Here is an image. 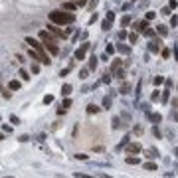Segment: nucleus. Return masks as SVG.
I'll return each mask as SVG.
<instances>
[{
    "instance_id": "obj_1",
    "label": "nucleus",
    "mask_w": 178,
    "mask_h": 178,
    "mask_svg": "<svg viewBox=\"0 0 178 178\" xmlns=\"http://www.w3.org/2000/svg\"><path fill=\"white\" fill-rule=\"evenodd\" d=\"M50 22L57 24V26H71L75 22V14H71L67 10H54V12H50Z\"/></svg>"
},
{
    "instance_id": "obj_2",
    "label": "nucleus",
    "mask_w": 178,
    "mask_h": 178,
    "mask_svg": "<svg viewBox=\"0 0 178 178\" xmlns=\"http://www.w3.org/2000/svg\"><path fill=\"white\" fill-rule=\"evenodd\" d=\"M26 44H28L32 50H36L38 54H42V56H46V48H44V44L40 42V40H36V38H26Z\"/></svg>"
},
{
    "instance_id": "obj_3",
    "label": "nucleus",
    "mask_w": 178,
    "mask_h": 178,
    "mask_svg": "<svg viewBox=\"0 0 178 178\" xmlns=\"http://www.w3.org/2000/svg\"><path fill=\"white\" fill-rule=\"evenodd\" d=\"M48 30H50V32H52L54 36H57V38H60V40H61V38H63V40H66V38H67V34L63 32V30H61L60 26H57V24H54V22H50V24H48Z\"/></svg>"
},
{
    "instance_id": "obj_4",
    "label": "nucleus",
    "mask_w": 178,
    "mask_h": 178,
    "mask_svg": "<svg viewBox=\"0 0 178 178\" xmlns=\"http://www.w3.org/2000/svg\"><path fill=\"white\" fill-rule=\"evenodd\" d=\"M87 50H89V44L85 42V44H81L77 50H75V60H85V54H87Z\"/></svg>"
},
{
    "instance_id": "obj_5",
    "label": "nucleus",
    "mask_w": 178,
    "mask_h": 178,
    "mask_svg": "<svg viewBox=\"0 0 178 178\" xmlns=\"http://www.w3.org/2000/svg\"><path fill=\"white\" fill-rule=\"evenodd\" d=\"M75 8H77V2H75V0H61V10L73 12Z\"/></svg>"
},
{
    "instance_id": "obj_6",
    "label": "nucleus",
    "mask_w": 178,
    "mask_h": 178,
    "mask_svg": "<svg viewBox=\"0 0 178 178\" xmlns=\"http://www.w3.org/2000/svg\"><path fill=\"white\" fill-rule=\"evenodd\" d=\"M149 50H150V52H155V54H158L160 50H162V40H158V38H156V40H152V42H150V46H149Z\"/></svg>"
},
{
    "instance_id": "obj_7",
    "label": "nucleus",
    "mask_w": 178,
    "mask_h": 178,
    "mask_svg": "<svg viewBox=\"0 0 178 178\" xmlns=\"http://www.w3.org/2000/svg\"><path fill=\"white\" fill-rule=\"evenodd\" d=\"M127 152H129V155H137V152H141V145H139V143H131V145L127 143Z\"/></svg>"
},
{
    "instance_id": "obj_8",
    "label": "nucleus",
    "mask_w": 178,
    "mask_h": 178,
    "mask_svg": "<svg viewBox=\"0 0 178 178\" xmlns=\"http://www.w3.org/2000/svg\"><path fill=\"white\" fill-rule=\"evenodd\" d=\"M20 87H22V83H20L18 79H12V81L8 83V89H10V91H20Z\"/></svg>"
},
{
    "instance_id": "obj_9",
    "label": "nucleus",
    "mask_w": 178,
    "mask_h": 178,
    "mask_svg": "<svg viewBox=\"0 0 178 178\" xmlns=\"http://www.w3.org/2000/svg\"><path fill=\"white\" fill-rule=\"evenodd\" d=\"M61 95H63V97H69V95H71V85L69 83L61 85Z\"/></svg>"
},
{
    "instance_id": "obj_10",
    "label": "nucleus",
    "mask_w": 178,
    "mask_h": 178,
    "mask_svg": "<svg viewBox=\"0 0 178 178\" xmlns=\"http://www.w3.org/2000/svg\"><path fill=\"white\" fill-rule=\"evenodd\" d=\"M156 32L160 34V36H168V28H166V26H164V24H158V26H156Z\"/></svg>"
},
{
    "instance_id": "obj_11",
    "label": "nucleus",
    "mask_w": 178,
    "mask_h": 178,
    "mask_svg": "<svg viewBox=\"0 0 178 178\" xmlns=\"http://www.w3.org/2000/svg\"><path fill=\"white\" fill-rule=\"evenodd\" d=\"M111 20H107V18H105L103 20V22H101V30H103V32H109V30H111Z\"/></svg>"
},
{
    "instance_id": "obj_12",
    "label": "nucleus",
    "mask_w": 178,
    "mask_h": 178,
    "mask_svg": "<svg viewBox=\"0 0 178 178\" xmlns=\"http://www.w3.org/2000/svg\"><path fill=\"white\" fill-rule=\"evenodd\" d=\"M145 170H149V172H155V170H158V166H156L155 162H145Z\"/></svg>"
},
{
    "instance_id": "obj_13",
    "label": "nucleus",
    "mask_w": 178,
    "mask_h": 178,
    "mask_svg": "<svg viewBox=\"0 0 178 178\" xmlns=\"http://www.w3.org/2000/svg\"><path fill=\"white\" fill-rule=\"evenodd\" d=\"M97 63H99V61H97V57H95V56H91V57H89V69H95V67H97Z\"/></svg>"
},
{
    "instance_id": "obj_14",
    "label": "nucleus",
    "mask_w": 178,
    "mask_h": 178,
    "mask_svg": "<svg viewBox=\"0 0 178 178\" xmlns=\"http://www.w3.org/2000/svg\"><path fill=\"white\" fill-rule=\"evenodd\" d=\"M143 34H145L146 38H155V34H156V30H152V28H145L143 30Z\"/></svg>"
},
{
    "instance_id": "obj_15",
    "label": "nucleus",
    "mask_w": 178,
    "mask_h": 178,
    "mask_svg": "<svg viewBox=\"0 0 178 178\" xmlns=\"http://www.w3.org/2000/svg\"><path fill=\"white\" fill-rule=\"evenodd\" d=\"M139 162H141L139 156H127V164H139Z\"/></svg>"
},
{
    "instance_id": "obj_16",
    "label": "nucleus",
    "mask_w": 178,
    "mask_h": 178,
    "mask_svg": "<svg viewBox=\"0 0 178 178\" xmlns=\"http://www.w3.org/2000/svg\"><path fill=\"white\" fill-rule=\"evenodd\" d=\"M87 113H89V115H93V113H99V107H97V105H93V103L87 105Z\"/></svg>"
},
{
    "instance_id": "obj_17",
    "label": "nucleus",
    "mask_w": 178,
    "mask_h": 178,
    "mask_svg": "<svg viewBox=\"0 0 178 178\" xmlns=\"http://www.w3.org/2000/svg\"><path fill=\"white\" fill-rule=\"evenodd\" d=\"M121 66H123V61H121V60H115V61H113V63H111V71L119 69V67H121Z\"/></svg>"
},
{
    "instance_id": "obj_18",
    "label": "nucleus",
    "mask_w": 178,
    "mask_h": 178,
    "mask_svg": "<svg viewBox=\"0 0 178 178\" xmlns=\"http://www.w3.org/2000/svg\"><path fill=\"white\" fill-rule=\"evenodd\" d=\"M18 75L22 77V81H28V79H30V75H28V71H26V69H20Z\"/></svg>"
},
{
    "instance_id": "obj_19",
    "label": "nucleus",
    "mask_w": 178,
    "mask_h": 178,
    "mask_svg": "<svg viewBox=\"0 0 178 178\" xmlns=\"http://www.w3.org/2000/svg\"><path fill=\"white\" fill-rule=\"evenodd\" d=\"M103 109H111V97H103Z\"/></svg>"
},
{
    "instance_id": "obj_20",
    "label": "nucleus",
    "mask_w": 178,
    "mask_h": 178,
    "mask_svg": "<svg viewBox=\"0 0 178 178\" xmlns=\"http://www.w3.org/2000/svg\"><path fill=\"white\" fill-rule=\"evenodd\" d=\"M117 50H119V54H129V48H127L125 44H119V46H117Z\"/></svg>"
},
{
    "instance_id": "obj_21",
    "label": "nucleus",
    "mask_w": 178,
    "mask_h": 178,
    "mask_svg": "<svg viewBox=\"0 0 178 178\" xmlns=\"http://www.w3.org/2000/svg\"><path fill=\"white\" fill-rule=\"evenodd\" d=\"M61 107H63V109L67 111V109L71 107V99H69V97H66V99H63V103H61Z\"/></svg>"
},
{
    "instance_id": "obj_22",
    "label": "nucleus",
    "mask_w": 178,
    "mask_h": 178,
    "mask_svg": "<svg viewBox=\"0 0 178 178\" xmlns=\"http://www.w3.org/2000/svg\"><path fill=\"white\" fill-rule=\"evenodd\" d=\"M129 24H131V16H123V20H121V26H129Z\"/></svg>"
},
{
    "instance_id": "obj_23",
    "label": "nucleus",
    "mask_w": 178,
    "mask_h": 178,
    "mask_svg": "<svg viewBox=\"0 0 178 178\" xmlns=\"http://www.w3.org/2000/svg\"><path fill=\"white\" fill-rule=\"evenodd\" d=\"M149 119H150V121H155V123H160V121H162V117H160V115H156V113H155V115H149Z\"/></svg>"
},
{
    "instance_id": "obj_24",
    "label": "nucleus",
    "mask_w": 178,
    "mask_h": 178,
    "mask_svg": "<svg viewBox=\"0 0 178 178\" xmlns=\"http://www.w3.org/2000/svg\"><path fill=\"white\" fill-rule=\"evenodd\" d=\"M156 156H158V155H156V150H155V149H150L149 152H146V158H156Z\"/></svg>"
},
{
    "instance_id": "obj_25",
    "label": "nucleus",
    "mask_w": 178,
    "mask_h": 178,
    "mask_svg": "<svg viewBox=\"0 0 178 178\" xmlns=\"http://www.w3.org/2000/svg\"><path fill=\"white\" fill-rule=\"evenodd\" d=\"M160 56H162L164 60H168V57H170V50H166V48H164V50H160Z\"/></svg>"
},
{
    "instance_id": "obj_26",
    "label": "nucleus",
    "mask_w": 178,
    "mask_h": 178,
    "mask_svg": "<svg viewBox=\"0 0 178 178\" xmlns=\"http://www.w3.org/2000/svg\"><path fill=\"white\" fill-rule=\"evenodd\" d=\"M129 91H131V85H129V83H127V85H123V87H121V95H127Z\"/></svg>"
},
{
    "instance_id": "obj_27",
    "label": "nucleus",
    "mask_w": 178,
    "mask_h": 178,
    "mask_svg": "<svg viewBox=\"0 0 178 178\" xmlns=\"http://www.w3.org/2000/svg\"><path fill=\"white\" fill-rule=\"evenodd\" d=\"M115 71H117V73H115L117 79H125V71H123V69H115Z\"/></svg>"
},
{
    "instance_id": "obj_28",
    "label": "nucleus",
    "mask_w": 178,
    "mask_h": 178,
    "mask_svg": "<svg viewBox=\"0 0 178 178\" xmlns=\"http://www.w3.org/2000/svg\"><path fill=\"white\" fill-rule=\"evenodd\" d=\"M164 83V77H162V75H156V77H155V85H162Z\"/></svg>"
},
{
    "instance_id": "obj_29",
    "label": "nucleus",
    "mask_w": 178,
    "mask_h": 178,
    "mask_svg": "<svg viewBox=\"0 0 178 178\" xmlns=\"http://www.w3.org/2000/svg\"><path fill=\"white\" fill-rule=\"evenodd\" d=\"M40 71V66L36 63V60H32V73H38Z\"/></svg>"
},
{
    "instance_id": "obj_30",
    "label": "nucleus",
    "mask_w": 178,
    "mask_h": 178,
    "mask_svg": "<svg viewBox=\"0 0 178 178\" xmlns=\"http://www.w3.org/2000/svg\"><path fill=\"white\" fill-rule=\"evenodd\" d=\"M2 95H4V99H10L12 97V91L10 89H2Z\"/></svg>"
},
{
    "instance_id": "obj_31",
    "label": "nucleus",
    "mask_w": 178,
    "mask_h": 178,
    "mask_svg": "<svg viewBox=\"0 0 178 178\" xmlns=\"http://www.w3.org/2000/svg\"><path fill=\"white\" fill-rule=\"evenodd\" d=\"M87 73H89V67H87V69H81V71H79V77H81V79H87Z\"/></svg>"
},
{
    "instance_id": "obj_32",
    "label": "nucleus",
    "mask_w": 178,
    "mask_h": 178,
    "mask_svg": "<svg viewBox=\"0 0 178 178\" xmlns=\"http://www.w3.org/2000/svg\"><path fill=\"white\" fill-rule=\"evenodd\" d=\"M10 123H12V125H20V117L12 115V117H10Z\"/></svg>"
},
{
    "instance_id": "obj_33",
    "label": "nucleus",
    "mask_w": 178,
    "mask_h": 178,
    "mask_svg": "<svg viewBox=\"0 0 178 178\" xmlns=\"http://www.w3.org/2000/svg\"><path fill=\"white\" fill-rule=\"evenodd\" d=\"M69 71H71V66H69V67H66V69H61V71H60V75H61V77H66Z\"/></svg>"
},
{
    "instance_id": "obj_34",
    "label": "nucleus",
    "mask_w": 178,
    "mask_h": 178,
    "mask_svg": "<svg viewBox=\"0 0 178 178\" xmlns=\"http://www.w3.org/2000/svg\"><path fill=\"white\" fill-rule=\"evenodd\" d=\"M160 14H164V16H168V14H170V6H164V8L160 10Z\"/></svg>"
},
{
    "instance_id": "obj_35",
    "label": "nucleus",
    "mask_w": 178,
    "mask_h": 178,
    "mask_svg": "<svg viewBox=\"0 0 178 178\" xmlns=\"http://www.w3.org/2000/svg\"><path fill=\"white\" fill-rule=\"evenodd\" d=\"M168 97H170V91H168V89H166V91H164V93H162V101H164V103L168 101Z\"/></svg>"
},
{
    "instance_id": "obj_36",
    "label": "nucleus",
    "mask_w": 178,
    "mask_h": 178,
    "mask_svg": "<svg viewBox=\"0 0 178 178\" xmlns=\"http://www.w3.org/2000/svg\"><path fill=\"white\" fill-rule=\"evenodd\" d=\"M52 101H54V95H46V97H44V103H52Z\"/></svg>"
},
{
    "instance_id": "obj_37",
    "label": "nucleus",
    "mask_w": 178,
    "mask_h": 178,
    "mask_svg": "<svg viewBox=\"0 0 178 178\" xmlns=\"http://www.w3.org/2000/svg\"><path fill=\"white\" fill-rule=\"evenodd\" d=\"M155 16H156L155 12H146V18L145 20H149V22H150V20H155Z\"/></svg>"
},
{
    "instance_id": "obj_38",
    "label": "nucleus",
    "mask_w": 178,
    "mask_h": 178,
    "mask_svg": "<svg viewBox=\"0 0 178 178\" xmlns=\"http://www.w3.org/2000/svg\"><path fill=\"white\" fill-rule=\"evenodd\" d=\"M107 54H109V56H113V54H115V46L109 44V46H107Z\"/></svg>"
},
{
    "instance_id": "obj_39",
    "label": "nucleus",
    "mask_w": 178,
    "mask_h": 178,
    "mask_svg": "<svg viewBox=\"0 0 178 178\" xmlns=\"http://www.w3.org/2000/svg\"><path fill=\"white\" fill-rule=\"evenodd\" d=\"M176 24H178V18H176V16H172V18H170V26H172V28H174Z\"/></svg>"
},
{
    "instance_id": "obj_40",
    "label": "nucleus",
    "mask_w": 178,
    "mask_h": 178,
    "mask_svg": "<svg viewBox=\"0 0 178 178\" xmlns=\"http://www.w3.org/2000/svg\"><path fill=\"white\" fill-rule=\"evenodd\" d=\"M75 158L77 160H87V155H75Z\"/></svg>"
},
{
    "instance_id": "obj_41",
    "label": "nucleus",
    "mask_w": 178,
    "mask_h": 178,
    "mask_svg": "<svg viewBox=\"0 0 178 178\" xmlns=\"http://www.w3.org/2000/svg\"><path fill=\"white\" fill-rule=\"evenodd\" d=\"M26 141H30L28 135H22V137H20V143H26Z\"/></svg>"
},
{
    "instance_id": "obj_42",
    "label": "nucleus",
    "mask_w": 178,
    "mask_h": 178,
    "mask_svg": "<svg viewBox=\"0 0 178 178\" xmlns=\"http://www.w3.org/2000/svg\"><path fill=\"white\" fill-rule=\"evenodd\" d=\"M2 131H4V133H10V131H12V127H10V125H4V127H2Z\"/></svg>"
},
{
    "instance_id": "obj_43",
    "label": "nucleus",
    "mask_w": 178,
    "mask_h": 178,
    "mask_svg": "<svg viewBox=\"0 0 178 178\" xmlns=\"http://www.w3.org/2000/svg\"><path fill=\"white\" fill-rule=\"evenodd\" d=\"M137 38H139V36H137V34H131V36H129V40H131V42L135 44V42H137Z\"/></svg>"
},
{
    "instance_id": "obj_44",
    "label": "nucleus",
    "mask_w": 178,
    "mask_h": 178,
    "mask_svg": "<svg viewBox=\"0 0 178 178\" xmlns=\"http://www.w3.org/2000/svg\"><path fill=\"white\" fill-rule=\"evenodd\" d=\"M152 133H155V137H158V139H160V131H158V127H155V129H152Z\"/></svg>"
},
{
    "instance_id": "obj_45",
    "label": "nucleus",
    "mask_w": 178,
    "mask_h": 178,
    "mask_svg": "<svg viewBox=\"0 0 178 178\" xmlns=\"http://www.w3.org/2000/svg\"><path fill=\"white\" fill-rule=\"evenodd\" d=\"M107 20H111V22H113V20H115V14H113V12H107Z\"/></svg>"
},
{
    "instance_id": "obj_46",
    "label": "nucleus",
    "mask_w": 178,
    "mask_h": 178,
    "mask_svg": "<svg viewBox=\"0 0 178 178\" xmlns=\"http://www.w3.org/2000/svg\"><path fill=\"white\" fill-rule=\"evenodd\" d=\"M168 6H170V8H176L178 2H176V0H170V4H168Z\"/></svg>"
},
{
    "instance_id": "obj_47",
    "label": "nucleus",
    "mask_w": 178,
    "mask_h": 178,
    "mask_svg": "<svg viewBox=\"0 0 178 178\" xmlns=\"http://www.w3.org/2000/svg\"><path fill=\"white\" fill-rule=\"evenodd\" d=\"M93 22H97V14H93L91 18H89V24H93Z\"/></svg>"
},
{
    "instance_id": "obj_48",
    "label": "nucleus",
    "mask_w": 178,
    "mask_h": 178,
    "mask_svg": "<svg viewBox=\"0 0 178 178\" xmlns=\"http://www.w3.org/2000/svg\"><path fill=\"white\" fill-rule=\"evenodd\" d=\"M158 95H160L158 91H155V93H152V97H150V99H152V101H156V99H158Z\"/></svg>"
},
{
    "instance_id": "obj_49",
    "label": "nucleus",
    "mask_w": 178,
    "mask_h": 178,
    "mask_svg": "<svg viewBox=\"0 0 178 178\" xmlns=\"http://www.w3.org/2000/svg\"><path fill=\"white\" fill-rule=\"evenodd\" d=\"M95 6H97V0H91V2H89V8H95Z\"/></svg>"
},
{
    "instance_id": "obj_50",
    "label": "nucleus",
    "mask_w": 178,
    "mask_h": 178,
    "mask_svg": "<svg viewBox=\"0 0 178 178\" xmlns=\"http://www.w3.org/2000/svg\"><path fill=\"white\" fill-rule=\"evenodd\" d=\"M174 155H176V156H178V149H174Z\"/></svg>"
},
{
    "instance_id": "obj_51",
    "label": "nucleus",
    "mask_w": 178,
    "mask_h": 178,
    "mask_svg": "<svg viewBox=\"0 0 178 178\" xmlns=\"http://www.w3.org/2000/svg\"><path fill=\"white\" fill-rule=\"evenodd\" d=\"M2 139H4V135H2V133H0V141H2Z\"/></svg>"
},
{
    "instance_id": "obj_52",
    "label": "nucleus",
    "mask_w": 178,
    "mask_h": 178,
    "mask_svg": "<svg viewBox=\"0 0 178 178\" xmlns=\"http://www.w3.org/2000/svg\"><path fill=\"white\" fill-rule=\"evenodd\" d=\"M60 2H61V0H60ZM75 2H79V0H75Z\"/></svg>"
}]
</instances>
